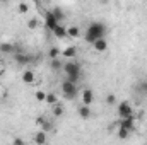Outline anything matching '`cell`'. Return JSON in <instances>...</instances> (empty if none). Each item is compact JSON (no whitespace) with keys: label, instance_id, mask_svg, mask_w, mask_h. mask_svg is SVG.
Listing matches in <instances>:
<instances>
[{"label":"cell","instance_id":"obj_1","mask_svg":"<svg viewBox=\"0 0 147 145\" xmlns=\"http://www.w3.org/2000/svg\"><path fill=\"white\" fill-rule=\"evenodd\" d=\"M105 34H106V26H105L103 22H99V21H94V22H91V24L87 26L86 41L91 43V44H94L98 39H103Z\"/></svg>","mask_w":147,"mask_h":145},{"label":"cell","instance_id":"obj_2","mask_svg":"<svg viewBox=\"0 0 147 145\" xmlns=\"http://www.w3.org/2000/svg\"><path fill=\"white\" fill-rule=\"evenodd\" d=\"M62 70L65 72L69 82L77 84L79 79H80V73H82V67H80L79 62H75V60H69L67 63H63V68H62Z\"/></svg>","mask_w":147,"mask_h":145},{"label":"cell","instance_id":"obj_3","mask_svg":"<svg viewBox=\"0 0 147 145\" xmlns=\"http://www.w3.org/2000/svg\"><path fill=\"white\" fill-rule=\"evenodd\" d=\"M62 94L67 97V99H75V96L79 94V91H77V84H74V82H69L67 79L62 82Z\"/></svg>","mask_w":147,"mask_h":145},{"label":"cell","instance_id":"obj_4","mask_svg":"<svg viewBox=\"0 0 147 145\" xmlns=\"http://www.w3.org/2000/svg\"><path fill=\"white\" fill-rule=\"evenodd\" d=\"M116 113H118V118L123 119V118H128V116H134V108L128 101H121L116 108Z\"/></svg>","mask_w":147,"mask_h":145},{"label":"cell","instance_id":"obj_5","mask_svg":"<svg viewBox=\"0 0 147 145\" xmlns=\"http://www.w3.org/2000/svg\"><path fill=\"white\" fill-rule=\"evenodd\" d=\"M115 126L118 128H125V130H128V132H132L134 128H135V116H128V118H123V119H118V121H115Z\"/></svg>","mask_w":147,"mask_h":145},{"label":"cell","instance_id":"obj_6","mask_svg":"<svg viewBox=\"0 0 147 145\" xmlns=\"http://www.w3.org/2000/svg\"><path fill=\"white\" fill-rule=\"evenodd\" d=\"M58 24H60V22L55 19V15H53V12H51V10L45 12V28H46L48 31H51V33H53V29H55Z\"/></svg>","mask_w":147,"mask_h":145},{"label":"cell","instance_id":"obj_7","mask_svg":"<svg viewBox=\"0 0 147 145\" xmlns=\"http://www.w3.org/2000/svg\"><path fill=\"white\" fill-rule=\"evenodd\" d=\"M14 60H16V63H17V65L26 67V65H29V63L33 62V56H31V55H26V53L17 51V53L14 55Z\"/></svg>","mask_w":147,"mask_h":145},{"label":"cell","instance_id":"obj_8","mask_svg":"<svg viewBox=\"0 0 147 145\" xmlns=\"http://www.w3.org/2000/svg\"><path fill=\"white\" fill-rule=\"evenodd\" d=\"M80 97H82V104L91 108V104H92V101H94V91H92V89H84V91L80 92Z\"/></svg>","mask_w":147,"mask_h":145},{"label":"cell","instance_id":"obj_9","mask_svg":"<svg viewBox=\"0 0 147 145\" xmlns=\"http://www.w3.org/2000/svg\"><path fill=\"white\" fill-rule=\"evenodd\" d=\"M22 82L26 84V85H33L34 82H36V73L33 68H26L24 72H22Z\"/></svg>","mask_w":147,"mask_h":145},{"label":"cell","instance_id":"obj_10","mask_svg":"<svg viewBox=\"0 0 147 145\" xmlns=\"http://www.w3.org/2000/svg\"><path fill=\"white\" fill-rule=\"evenodd\" d=\"M36 123H38V126L41 128V132H45V133H48L51 128H53V125H51V121L50 119H46L45 116H39L36 119Z\"/></svg>","mask_w":147,"mask_h":145},{"label":"cell","instance_id":"obj_11","mask_svg":"<svg viewBox=\"0 0 147 145\" xmlns=\"http://www.w3.org/2000/svg\"><path fill=\"white\" fill-rule=\"evenodd\" d=\"M19 50L12 44V43H0V53H5V55H16Z\"/></svg>","mask_w":147,"mask_h":145},{"label":"cell","instance_id":"obj_12","mask_svg":"<svg viewBox=\"0 0 147 145\" xmlns=\"http://www.w3.org/2000/svg\"><path fill=\"white\" fill-rule=\"evenodd\" d=\"M92 48H94V51H98V53H105V51L108 50V41H106V38L98 39V41L92 44Z\"/></svg>","mask_w":147,"mask_h":145},{"label":"cell","instance_id":"obj_13","mask_svg":"<svg viewBox=\"0 0 147 145\" xmlns=\"http://www.w3.org/2000/svg\"><path fill=\"white\" fill-rule=\"evenodd\" d=\"M53 36L58 38V39H65V38H67V26L58 24V26L53 29Z\"/></svg>","mask_w":147,"mask_h":145},{"label":"cell","instance_id":"obj_14","mask_svg":"<svg viewBox=\"0 0 147 145\" xmlns=\"http://www.w3.org/2000/svg\"><path fill=\"white\" fill-rule=\"evenodd\" d=\"M75 55H77V48H75V46H67V48L62 50V56H65V58H69V60H74Z\"/></svg>","mask_w":147,"mask_h":145},{"label":"cell","instance_id":"obj_15","mask_svg":"<svg viewBox=\"0 0 147 145\" xmlns=\"http://www.w3.org/2000/svg\"><path fill=\"white\" fill-rule=\"evenodd\" d=\"M48 142V133H45V132H38L36 135H34V144L36 145H46Z\"/></svg>","mask_w":147,"mask_h":145},{"label":"cell","instance_id":"obj_16","mask_svg":"<svg viewBox=\"0 0 147 145\" xmlns=\"http://www.w3.org/2000/svg\"><path fill=\"white\" fill-rule=\"evenodd\" d=\"M60 103V99H58V96L55 94V92H46V104H50L51 108L53 106H57Z\"/></svg>","mask_w":147,"mask_h":145},{"label":"cell","instance_id":"obj_17","mask_svg":"<svg viewBox=\"0 0 147 145\" xmlns=\"http://www.w3.org/2000/svg\"><path fill=\"white\" fill-rule=\"evenodd\" d=\"M80 36V29H79V26H67V38H75Z\"/></svg>","mask_w":147,"mask_h":145},{"label":"cell","instance_id":"obj_18","mask_svg":"<svg viewBox=\"0 0 147 145\" xmlns=\"http://www.w3.org/2000/svg\"><path fill=\"white\" fill-rule=\"evenodd\" d=\"M79 116H80L82 119H89V118H91V108L82 104V106L79 108Z\"/></svg>","mask_w":147,"mask_h":145},{"label":"cell","instance_id":"obj_19","mask_svg":"<svg viewBox=\"0 0 147 145\" xmlns=\"http://www.w3.org/2000/svg\"><path fill=\"white\" fill-rule=\"evenodd\" d=\"M60 56H62V51H60L57 46L50 48V51H48V58H50V62H51V60H57V58H60Z\"/></svg>","mask_w":147,"mask_h":145},{"label":"cell","instance_id":"obj_20","mask_svg":"<svg viewBox=\"0 0 147 145\" xmlns=\"http://www.w3.org/2000/svg\"><path fill=\"white\" fill-rule=\"evenodd\" d=\"M130 133H132V132H128V130H125V128H120V126L116 128V137H118L120 140H127V138L130 137Z\"/></svg>","mask_w":147,"mask_h":145},{"label":"cell","instance_id":"obj_21","mask_svg":"<svg viewBox=\"0 0 147 145\" xmlns=\"http://www.w3.org/2000/svg\"><path fill=\"white\" fill-rule=\"evenodd\" d=\"M51 12H53V15H55V19H57V21H58V22L62 24V21L65 19V14H63V10H62V9H58V7H55V9H53Z\"/></svg>","mask_w":147,"mask_h":145},{"label":"cell","instance_id":"obj_22","mask_svg":"<svg viewBox=\"0 0 147 145\" xmlns=\"http://www.w3.org/2000/svg\"><path fill=\"white\" fill-rule=\"evenodd\" d=\"M50 67H51V70L58 72L60 68H63V63H62V60H60V58H57V60H51V62H50Z\"/></svg>","mask_w":147,"mask_h":145},{"label":"cell","instance_id":"obj_23","mask_svg":"<svg viewBox=\"0 0 147 145\" xmlns=\"http://www.w3.org/2000/svg\"><path fill=\"white\" fill-rule=\"evenodd\" d=\"M38 26H39V21H38V17H31V19L28 21V28H29L31 31L38 29Z\"/></svg>","mask_w":147,"mask_h":145},{"label":"cell","instance_id":"obj_24","mask_svg":"<svg viewBox=\"0 0 147 145\" xmlns=\"http://www.w3.org/2000/svg\"><path fill=\"white\" fill-rule=\"evenodd\" d=\"M29 9H31V7H29V3H26V2H21V3L17 5V10H19L21 14H28Z\"/></svg>","mask_w":147,"mask_h":145},{"label":"cell","instance_id":"obj_25","mask_svg":"<svg viewBox=\"0 0 147 145\" xmlns=\"http://www.w3.org/2000/svg\"><path fill=\"white\" fill-rule=\"evenodd\" d=\"M34 97H36V101H39V103H46V92L45 91H36L34 92Z\"/></svg>","mask_w":147,"mask_h":145},{"label":"cell","instance_id":"obj_26","mask_svg":"<svg viewBox=\"0 0 147 145\" xmlns=\"http://www.w3.org/2000/svg\"><path fill=\"white\" fill-rule=\"evenodd\" d=\"M53 114H55V116H57V118H58V116H62V114H63V106H62V104H60V103H58V104H57V106H53Z\"/></svg>","mask_w":147,"mask_h":145},{"label":"cell","instance_id":"obj_27","mask_svg":"<svg viewBox=\"0 0 147 145\" xmlns=\"http://www.w3.org/2000/svg\"><path fill=\"white\" fill-rule=\"evenodd\" d=\"M140 92H142V96H147V80H142L140 84H139V87H137Z\"/></svg>","mask_w":147,"mask_h":145},{"label":"cell","instance_id":"obj_28","mask_svg":"<svg viewBox=\"0 0 147 145\" xmlns=\"http://www.w3.org/2000/svg\"><path fill=\"white\" fill-rule=\"evenodd\" d=\"M115 103H116V96H115V94H108V96H106V104L113 106Z\"/></svg>","mask_w":147,"mask_h":145},{"label":"cell","instance_id":"obj_29","mask_svg":"<svg viewBox=\"0 0 147 145\" xmlns=\"http://www.w3.org/2000/svg\"><path fill=\"white\" fill-rule=\"evenodd\" d=\"M12 145H26V144H24V140H22V138H19V137H17V138H14V140H12Z\"/></svg>","mask_w":147,"mask_h":145},{"label":"cell","instance_id":"obj_30","mask_svg":"<svg viewBox=\"0 0 147 145\" xmlns=\"http://www.w3.org/2000/svg\"><path fill=\"white\" fill-rule=\"evenodd\" d=\"M0 65H2V56H0Z\"/></svg>","mask_w":147,"mask_h":145},{"label":"cell","instance_id":"obj_31","mask_svg":"<svg viewBox=\"0 0 147 145\" xmlns=\"http://www.w3.org/2000/svg\"><path fill=\"white\" fill-rule=\"evenodd\" d=\"M0 87H2V80H0Z\"/></svg>","mask_w":147,"mask_h":145}]
</instances>
